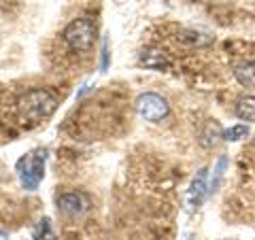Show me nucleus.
<instances>
[{"instance_id": "obj_1", "label": "nucleus", "mask_w": 255, "mask_h": 240, "mask_svg": "<svg viewBox=\"0 0 255 240\" xmlns=\"http://www.w3.org/2000/svg\"><path fill=\"white\" fill-rule=\"evenodd\" d=\"M58 109V98L47 90H30L19 96L17 113L21 119L32 123H38L43 119H49Z\"/></svg>"}, {"instance_id": "obj_2", "label": "nucleus", "mask_w": 255, "mask_h": 240, "mask_svg": "<svg viewBox=\"0 0 255 240\" xmlns=\"http://www.w3.org/2000/svg\"><path fill=\"white\" fill-rule=\"evenodd\" d=\"M62 38L77 53L92 51L94 41H96V21L90 17H77L64 28Z\"/></svg>"}, {"instance_id": "obj_3", "label": "nucleus", "mask_w": 255, "mask_h": 240, "mask_svg": "<svg viewBox=\"0 0 255 240\" xmlns=\"http://www.w3.org/2000/svg\"><path fill=\"white\" fill-rule=\"evenodd\" d=\"M45 162H47V149H34L19 159L17 174L23 189L34 191L41 185V181L45 177Z\"/></svg>"}, {"instance_id": "obj_4", "label": "nucleus", "mask_w": 255, "mask_h": 240, "mask_svg": "<svg viewBox=\"0 0 255 240\" xmlns=\"http://www.w3.org/2000/svg\"><path fill=\"white\" fill-rule=\"evenodd\" d=\"M134 107H136V113L145 119V121H162V119H166L170 113L168 102L159 94H153V92L140 94L136 102H134Z\"/></svg>"}, {"instance_id": "obj_5", "label": "nucleus", "mask_w": 255, "mask_h": 240, "mask_svg": "<svg viewBox=\"0 0 255 240\" xmlns=\"http://www.w3.org/2000/svg\"><path fill=\"white\" fill-rule=\"evenodd\" d=\"M206 194H209V187H206V168H202V170H198V174L194 177V181H191V185L187 189V196H185L187 211L194 213L202 204Z\"/></svg>"}, {"instance_id": "obj_6", "label": "nucleus", "mask_w": 255, "mask_h": 240, "mask_svg": "<svg viewBox=\"0 0 255 240\" xmlns=\"http://www.w3.org/2000/svg\"><path fill=\"white\" fill-rule=\"evenodd\" d=\"M58 209L66 215V217H77V215L85 209V200L79 194H62L58 198Z\"/></svg>"}, {"instance_id": "obj_7", "label": "nucleus", "mask_w": 255, "mask_h": 240, "mask_svg": "<svg viewBox=\"0 0 255 240\" xmlns=\"http://www.w3.org/2000/svg\"><path fill=\"white\" fill-rule=\"evenodd\" d=\"M140 64L145 68H151V70H164V68L170 66L168 58H166L162 51H157V49H145L142 51L140 53Z\"/></svg>"}, {"instance_id": "obj_8", "label": "nucleus", "mask_w": 255, "mask_h": 240, "mask_svg": "<svg viewBox=\"0 0 255 240\" xmlns=\"http://www.w3.org/2000/svg\"><path fill=\"white\" fill-rule=\"evenodd\" d=\"M234 77L247 90H255V62H247L234 68Z\"/></svg>"}, {"instance_id": "obj_9", "label": "nucleus", "mask_w": 255, "mask_h": 240, "mask_svg": "<svg viewBox=\"0 0 255 240\" xmlns=\"http://www.w3.org/2000/svg\"><path fill=\"white\" fill-rule=\"evenodd\" d=\"M234 113L238 119H243V121L255 123V96H245V98L238 100L234 107Z\"/></svg>"}, {"instance_id": "obj_10", "label": "nucleus", "mask_w": 255, "mask_h": 240, "mask_svg": "<svg viewBox=\"0 0 255 240\" xmlns=\"http://www.w3.org/2000/svg\"><path fill=\"white\" fill-rule=\"evenodd\" d=\"M32 238L34 240H58V236H55V232L51 228V219L49 217H43L41 221L34 226V230H32Z\"/></svg>"}, {"instance_id": "obj_11", "label": "nucleus", "mask_w": 255, "mask_h": 240, "mask_svg": "<svg viewBox=\"0 0 255 240\" xmlns=\"http://www.w3.org/2000/svg\"><path fill=\"white\" fill-rule=\"evenodd\" d=\"M177 38L185 45H206V43H211V36L202 34V32H196V30H183L177 34Z\"/></svg>"}, {"instance_id": "obj_12", "label": "nucleus", "mask_w": 255, "mask_h": 240, "mask_svg": "<svg viewBox=\"0 0 255 240\" xmlns=\"http://www.w3.org/2000/svg\"><path fill=\"white\" fill-rule=\"evenodd\" d=\"M226 168H228V157L226 155H221L217 159V166H215V174H213V181H211V185H209V194H215V191L219 189V183L223 181V174H226Z\"/></svg>"}, {"instance_id": "obj_13", "label": "nucleus", "mask_w": 255, "mask_h": 240, "mask_svg": "<svg viewBox=\"0 0 255 240\" xmlns=\"http://www.w3.org/2000/svg\"><path fill=\"white\" fill-rule=\"evenodd\" d=\"M249 136V125H245V123H236L232 127H228L226 132H223V138L230 140V142H236V140H243Z\"/></svg>"}, {"instance_id": "obj_14", "label": "nucleus", "mask_w": 255, "mask_h": 240, "mask_svg": "<svg viewBox=\"0 0 255 240\" xmlns=\"http://www.w3.org/2000/svg\"><path fill=\"white\" fill-rule=\"evenodd\" d=\"M219 136H221V134H219V125H217V123H211V125H209V132H204V136H202V138H204L202 142H204L206 147H211V145H215V142H217Z\"/></svg>"}, {"instance_id": "obj_15", "label": "nucleus", "mask_w": 255, "mask_h": 240, "mask_svg": "<svg viewBox=\"0 0 255 240\" xmlns=\"http://www.w3.org/2000/svg\"><path fill=\"white\" fill-rule=\"evenodd\" d=\"M109 68V43H102V73Z\"/></svg>"}, {"instance_id": "obj_16", "label": "nucleus", "mask_w": 255, "mask_h": 240, "mask_svg": "<svg viewBox=\"0 0 255 240\" xmlns=\"http://www.w3.org/2000/svg\"><path fill=\"white\" fill-rule=\"evenodd\" d=\"M0 240H9V238H6V234H0Z\"/></svg>"}, {"instance_id": "obj_17", "label": "nucleus", "mask_w": 255, "mask_h": 240, "mask_svg": "<svg viewBox=\"0 0 255 240\" xmlns=\"http://www.w3.org/2000/svg\"><path fill=\"white\" fill-rule=\"evenodd\" d=\"M253 145H255V138H253Z\"/></svg>"}]
</instances>
